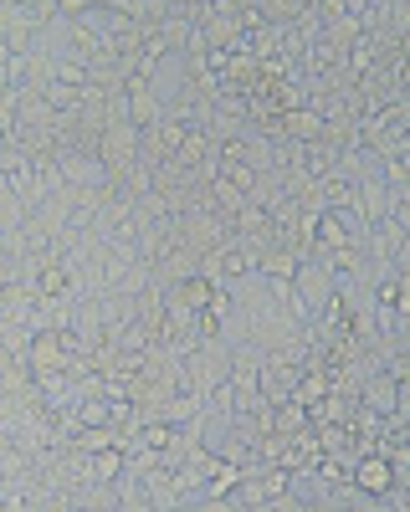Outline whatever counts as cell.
I'll list each match as a JSON object with an SVG mask.
<instances>
[{
    "label": "cell",
    "mask_w": 410,
    "mask_h": 512,
    "mask_svg": "<svg viewBox=\"0 0 410 512\" xmlns=\"http://www.w3.org/2000/svg\"><path fill=\"white\" fill-rule=\"evenodd\" d=\"M298 374H303L298 359H287L282 349H267V354H262V369H257L262 400H267V405H272V400H287V395H293V384H298Z\"/></svg>",
    "instance_id": "obj_3"
},
{
    "label": "cell",
    "mask_w": 410,
    "mask_h": 512,
    "mask_svg": "<svg viewBox=\"0 0 410 512\" xmlns=\"http://www.w3.org/2000/svg\"><path fill=\"white\" fill-rule=\"evenodd\" d=\"M293 169L308 175V180H323V175L339 169V149L328 139H303V144H293Z\"/></svg>",
    "instance_id": "obj_5"
},
{
    "label": "cell",
    "mask_w": 410,
    "mask_h": 512,
    "mask_svg": "<svg viewBox=\"0 0 410 512\" xmlns=\"http://www.w3.org/2000/svg\"><path fill=\"white\" fill-rule=\"evenodd\" d=\"M123 103H129V123L134 128H149L164 118V93H159V82L154 77H123Z\"/></svg>",
    "instance_id": "obj_4"
},
{
    "label": "cell",
    "mask_w": 410,
    "mask_h": 512,
    "mask_svg": "<svg viewBox=\"0 0 410 512\" xmlns=\"http://www.w3.org/2000/svg\"><path fill=\"white\" fill-rule=\"evenodd\" d=\"M349 482L375 502L380 492H390L395 482H410V472L405 466H395V456H385V451H359L354 461H349Z\"/></svg>",
    "instance_id": "obj_1"
},
{
    "label": "cell",
    "mask_w": 410,
    "mask_h": 512,
    "mask_svg": "<svg viewBox=\"0 0 410 512\" xmlns=\"http://www.w3.org/2000/svg\"><path fill=\"white\" fill-rule=\"evenodd\" d=\"M98 159H103V169L118 180L129 164H139V128L129 123V118H113V123H103V134H98Z\"/></svg>",
    "instance_id": "obj_2"
},
{
    "label": "cell",
    "mask_w": 410,
    "mask_h": 512,
    "mask_svg": "<svg viewBox=\"0 0 410 512\" xmlns=\"http://www.w3.org/2000/svg\"><path fill=\"white\" fill-rule=\"evenodd\" d=\"M26 216H31V205H26V200H21V195L6 185V180H0V236H11V231H16Z\"/></svg>",
    "instance_id": "obj_6"
}]
</instances>
